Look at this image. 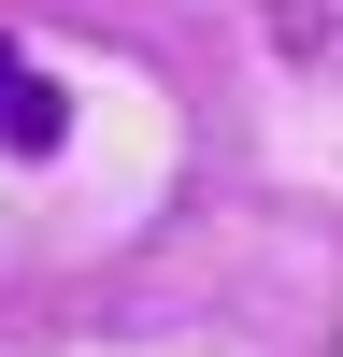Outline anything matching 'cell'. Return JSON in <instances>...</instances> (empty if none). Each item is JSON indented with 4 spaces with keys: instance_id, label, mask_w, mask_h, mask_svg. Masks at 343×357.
Here are the masks:
<instances>
[{
    "instance_id": "1",
    "label": "cell",
    "mask_w": 343,
    "mask_h": 357,
    "mask_svg": "<svg viewBox=\"0 0 343 357\" xmlns=\"http://www.w3.org/2000/svg\"><path fill=\"white\" fill-rule=\"evenodd\" d=\"M0 143H15V158H57V143H72V100H57L15 43H0Z\"/></svg>"
}]
</instances>
